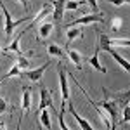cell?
Wrapping results in <instances>:
<instances>
[{
    "label": "cell",
    "instance_id": "4",
    "mask_svg": "<svg viewBox=\"0 0 130 130\" xmlns=\"http://www.w3.org/2000/svg\"><path fill=\"white\" fill-rule=\"evenodd\" d=\"M104 12H95V14H89V16H83L80 19H73L70 23H66L64 26L70 28V26H83V24H94V23H104Z\"/></svg>",
    "mask_w": 130,
    "mask_h": 130
},
{
    "label": "cell",
    "instance_id": "11",
    "mask_svg": "<svg viewBox=\"0 0 130 130\" xmlns=\"http://www.w3.org/2000/svg\"><path fill=\"white\" fill-rule=\"evenodd\" d=\"M75 38H83V30L80 26H70L66 31V47H70Z\"/></svg>",
    "mask_w": 130,
    "mask_h": 130
},
{
    "label": "cell",
    "instance_id": "8",
    "mask_svg": "<svg viewBox=\"0 0 130 130\" xmlns=\"http://www.w3.org/2000/svg\"><path fill=\"white\" fill-rule=\"evenodd\" d=\"M30 108H31V90L28 89V87H24V90H23V97H21V115L24 116V115L30 111ZM23 116L19 118L18 127H19L21 121H23Z\"/></svg>",
    "mask_w": 130,
    "mask_h": 130
},
{
    "label": "cell",
    "instance_id": "5",
    "mask_svg": "<svg viewBox=\"0 0 130 130\" xmlns=\"http://www.w3.org/2000/svg\"><path fill=\"white\" fill-rule=\"evenodd\" d=\"M52 5V23L54 24H62V16H64V5L66 0H47Z\"/></svg>",
    "mask_w": 130,
    "mask_h": 130
},
{
    "label": "cell",
    "instance_id": "2",
    "mask_svg": "<svg viewBox=\"0 0 130 130\" xmlns=\"http://www.w3.org/2000/svg\"><path fill=\"white\" fill-rule=\"evenodd\" d=\"M33 54V50H30V52H26V54H21L19 57H18V61L14 62V66L9 70V73L2 78V80H9V78H12V76H18V75H21L23 71L30 70V61H28V56H31Z\"/></svg>",
    "mask_w": 130,
    "mask_h": 130
},
{
    "label": "cell",
    "instance_id": "13",
    "mask_svg": "<svg viewBox=\"0 0 130 130\" xmlns=\"http://www.w3.org/2000/svg\"><path fill=\"white\" fill-rule=\"evenodd\" d=\"M24 33H26V30H24V31H21V33H19V37H18L16 40L12 42L9 47H5V49H4V54H10V52H16L18 56L24 54V52H23V49H21V38H23V35H24Z\"/></svg>",
    "mask_w": 130,
    "mask_h": 130
},
{
    "label": "cell",
    "instance_id": "9",
    "mask_svg": "<svg viewBox=\"0 0 130 130\" xmlns=\"http://www.w3.org/2000/svg\"><path fill=\"white\" fill-rule=\"evenodd\" d=\"M45 108H54V102H52V94L49 89L42 87L40 89V104H38V111L45 109Z\"/></svg>",
    "mask_w": 130,
    "mask_h": 130
},
{
    "label": "cell",
    "instance_id": "20",
    "mask_svg": "<svg viewBox=\"0 0 130 130\" xmlns=\"http://www.w3.org/2000/svg\"><path fill=\"white\" fill-rule=\"evenodd\" d=\"M111 30L115 31V33H118L121 30V26H123V19H121L120 16H115V18H111V23H109Z\"/></svg>",
    "mask_w": 130,
    "mask_h": 130
},
{
    "label": "cell",
    "instance_id": "21",
    "mask_svg": "<svg viewBox=\"0 0 130 130\" xmlns=\"http://www.w3.org/2000/svg\"><path fill=\"white\" fill-rule=\"evenodd\" d=\"M85 4V0H66V5H64V10H76L80 5Z\"/></svg>",
    "mask_w": 130,
    "mask_h": 130
},
{
    "label": "cell",
    "instance_id": "23",
    "mask_svg": "<svg viewBox=\"0 0 130 130\" xmlns=\"http://www.w3.org/2000/svg\"><path fill=\"white\" fill-rule=\"evenodd\" d=\"M85 4H89V5H90V9H92L94 14L99 12V9H97V2H95V0H85Z\"/></svg>",
    "mask_w": 130,
    "mask_h": 130
},
{
    "label": "cell",
    "instance_id": "6",
    "mask_svg": "<svg viewBox=\"0 0 130 130\" xmlns=\"http://www.w3.org/2000/svg\"><path fill=\"white\" fill-rule=\"evenodd\" d=\"M47 68H49V61H47V62H43L42 66H38V68H35V70H26V71H23L21 75H24V76H26L30 82L37 83V82H40V78L43 76V73L47 71Z\"/></svg>",
    "mask_w": 130,
    "mask_h": 130
},
{
    "label": "cell",
    "instance_id": "22",
    "mask_svg": "<svg viewBox=\"0 0 130 130\" xmlns=\"http://www.w3.org/2000/svg\"><path fill=\"white\" fill-rule=\"evenodd\" d=\"M128 120H130V108H128V104H125V106H123V115H121V120L118 121V123H127Z\"/></svg>",
    "mask_w": 130,
    "mask_h": 130
},
{
    "label": "cell",
    "instance_id": "16",
    "mask_svg": "<svg viewBox=\"0 0 130 130\" xmlns=\"http://www.w3.org/2000/svg\"><path fill=\"white\" fill-rule=\"evenodd\" d=\"M54 30V23L52 21H43L40 26H38V40H43V38H47L50 33Z\"/></svg>",
    "mask_w": 130,
    "mask_h": 130
},
{
    "label": "cell",
    "instance_id": "14",
    "mask_svg": "<svg viewBox=\"0 0 130 130\" xmlns=\"http://www.w3.org/2000/svg\"><path fill=\"white\" fill-rule=\"evenodd\" d=\"M64 52L68 54V57H70V61L78 68V70H82V61H83V57H82V54L78 52V50H75V49H71V47H66L64 49Z\"/></svg>",
    "mask_w": 130,
    "mask_h": 130
},
{
    "label": "cell",
    "instance_id": "18",
    "mask_svg": "<svg viewBox=\"0 0 130 130\" xmlns=\"http://www.w3.org/2000/svg\"><path fill=\"white\" fill-rule=\"evenodd\" d=\"M38 120H40V127H45V128H50L52 127V121H50V113L45 109L38 111Z\"/></svg>",
    "mask_w": 130,
    "mask_h": 130
},
{
    "label": "cell",
    "instance_id": "7",
    "mask_svg": "<svg viewBox=\"0 0 130 130\" xmlns=\"http://www.w3.org/2000/svg\"><path fill=\"white\" fill-rule=\"evenodd\" d=\"M104 95H106V99L116 101V104H121V108H123L125 104H128L130 92L128 90H125V92H109L108 89H104Z\"/></svg>",
    "mask_w": 130,
    "mask_h": 130
},
{
    "label": "cell",
    "instance_id": "19",
    "mask_svg": "<svg viewBox=\"0 0 130 130\" xmlns=\"http://www.w3.org/2000/svg\"><path fill=\"white\" fill-rule=\"evenodd\" d=\"M47 52H49L52 57H59V59L64 57V49L59 47L57 43H49V45H47Z\"/></svg>",
    "mask_w": 130,
    "mask_h": 130
},
{
    "label": "cell",
    "instance_id": "3",
    "mask_svg": "<svg viewBox=\"0 0 130 130\" xmlns=\"http://www.w3.org/2000/svg\"><path fill=\"white\" fill-rule=\"evenodd\" d=\"M95 33L99 35V49H106V47H113V45H116V47H123V49H128L130 47V40L128 38H111L108 35H104V33H101L99 30H95Z\"/></svg>",
    "mask_w": 130,
    "mask_h": 130
},
{
    "label": "cell",
    "instance_id": "25",
    "mask_svg": "<svg viewBox=\"0 0 130 130\" xmlns=\"http://www.w3.org/2000/svg\"><path fill=\"white\" fill-rule=\"evenodd\" d=\"M108 2H111V4L116 5V7H118V5H125V4H128V0H108Z\"/></svg>",
    "mask_w": 130,
    "mask_h": 130
},
{
    "label": "cell",
    "instance_id": "26",
    "mask_svg": "<svg viewBox=\"0 0 130 130\" xmlns=\"http://www.w3.org/2000/svg\"><path fill=\"white\" fill-rule=\"evenodd\" d=\"M18 2H21V5H23V9H24V10L30 9V5H28V0H18Z\"/></svg>",
    "mask_w": 130,
    "mask_h": 130
},
{
    "label": "cell",
    "instance_id": "17",
    "mask_svg": "<svg viewBox=\"0 0 130 130\" xmlns=\"http://www.w3.org/2000/svg\"><path fill=\"white\" fill-rule=\"evenodd\" d=\"M99 50H101L99 47H95V52L92 54V57H89V59H87V62H89L92 68H95L97 71H101V73H108V70H106V68H104V66L99 62Z\"/></svg>",
    "mask_w": 130,
    "mask_h": 130
},
{
    "label": "cell",
    "instance_id": "1",
    "mask_svg": "<svg viewBox=\"0 0 130 130\" xmlns=\"http://www.w3.org/2000/svg\"><path fill=\"white\" fill-rule=\"evenodd\" d=\"M0 10H2V14H4V19H5V26H4V35H5V40H9L10 37H12V33H14V28L16 26H19L21 23H26V21H30L31 18L30 16H26V18H21V19H12V16L9 14V10L5 9V5L4 4H0Z\"/></svg>",
    "mask_w": 130,
    "mask_h": 130
},
{
    "label": "cell",
    "instance_id": "10",
    "mask_svg": "<svg viewBox=\"0 0 130 130\" xmlns=\"http://www.w3.org/2000/svg\"><path fill=\"white\" fill-rule=\"evenodd\" d=\"M50 12H52V5H43V7H42V9L38 10V12H37V14L33 16V18H31V23L28 24V28H26V30H30V28H33V26H35L37 23H40L42 19H45V18L49 16Z\"/></svg>",
    "mask_w": 130,
    "mask_h": 130
},
{
    "label": "cell",
    "instance_id": "15",
    "mask_svg": "<svg viewBox=\"0 0 130 130\" xmlns=\"http://www.w3.org/2000/svg\"><path fill=\"white\" fill-rule=\"evenodd\" d=\"M106 52H109L111 56H113V59L116 61V62H118V64H120L121 68H123V70L125 71H130V62L127 59H125V57H123V56H120V54H118V52H116V50L115 49H111V47H106Z\"/></svg>",
    "mask_w": 130,
    "mask_h": 130
},
{
    "label": "cell",
    "instance_id": "24",
    "mask_svg": "<svg viewBox=\"0 0 130 130\" xmlns=\"http://www.w3.org/2000/svg\"><path fill=\"white\" fill-rule=\"evenodd\" d=\"M7 108H9V104H7V101H5V99H0V115H2L4 111L7 109Z\"/></svg>",
    "mask_w": 130,
    "mask_h": 130
},
{
    "label": "cell",
    "instance_id": "12",
    "mask_svg": "<svg viewBox=\"0 0 130 130\" xmlns=\"http://www.w3.org/2000/svg\"><path fill=\"white\" fill-rule=\"evenodd\" d=\"M68 109H70V113L73 115V118L76 120V123H78L83 130H92V128H94V127L89 123V120H85L83 116H80V115L76 113V109H75V106H73V104H68Z\"/></svg>",
    "mask_w": 130,
    "mask_h": 130
}]
</instances>
